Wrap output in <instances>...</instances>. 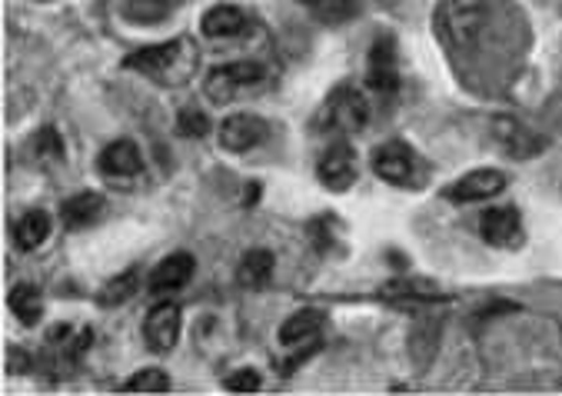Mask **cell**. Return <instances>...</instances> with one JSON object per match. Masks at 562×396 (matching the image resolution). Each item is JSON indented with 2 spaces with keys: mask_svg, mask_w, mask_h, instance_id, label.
<instances>
[{
  "mask_svg": "<svg viewBox=\"0 0 562 396\" xmlns=\"http://www.w3.org/2000/svg\"><path fill=\"white\" fill-rule=\"evenodd\" d=\"M313 14L323 24H340L357 14V0H313Z\"/></svg>",
  "mask_w": 562,
  "mask_h": 396,
  "instance_id": "cell-24",
  "label": "cell"
},
{
  "mask_svg": "<svg viewBox=\"0 0 562 396\" xmlns=\"http://www.w3.org/2000/svg\"><path fill=\"white\" fill-rule=\"evenodd\" d=\"M373 170L380 180L396 186H413L419 180V157L403 140H386L373 150Z\"/></svg>",
  "mask_w": 562,
  "mask_h": 396,
  "instance_id": "cell-5",
  "label": "cell"
},
{
  "mask_svg": "<svg viewBox=\"0 0 562 396\" xmlns=\"http://www.w3.org/2000/svg\"><path fill=\"white\" fill-rule=\"evenodd\" d=\"M480 234L496 250H513L522 244V217L516 207H490L480 220Z\"/></svg>",
  "mask_w": 562,
  "mask_h": 396,
  "instance_id": "cell-11",
  "label": "cell"
},
{
  "mask_svg": "<svg viewBox=\"0 0 562 396\" xmlns=\"http://www.w3.org/2000/svg\"><path fill=\"white\" fill-rule=\"evenodd\" d=\"M316 177L323 180V186H329L333 193H344L357 183V160H353V147L350 140H333L319 163H316Z\"/></svg>",
  "mask_w": 562,
  "mask_h": 396,
  "instance_id": "cell-7",
  "label": "cell"
},
{
  "mask_svg": "<svg viewBox=\"0 0 562 396\" xmlns=\"http://www.w3.org/2000/svg\"><path fill=\"white\" fill-rule=\"evenodd\" d=\"M140 167H144V160H140V147L134 140H114L97 157V170L106 180H127V177L140 173Z\"/></svg>",
  "mask_w": 562,
  "mask_h": 396,
  "instance_id": "cell-14",
  "label": "cell"
},
{
  "mask_svg": "<svg viewBox=\"0 0 562 396\" xmlns=\"http://www.w3.org/2000/svg\"><path fill=\"white\" fill-rule=\"evenodd\" d=\"M367 83L376 93H396L400 90V67H396V41L390 34L376 37L370 47V70Z\"/></svg>",
  "mask_w": 562,
  "mask_h": 396,
  "instance_id": "cell-12",
  "label": "cell"
},
{
  "mask_svg": "<svg viewBox=\"0 0 562 396\" xmlns=\"http://www.w3.org/2000/svg\"><path fill=\"white\" fill-rule=\"evenodd\" d=\"M137 290H140V273L131 267V270L117 273L114 280H106V283L100 286L97 304H100L103 310H110V307H124Z\"/></svg>",
  "mask_w": 562,
  "mask_h": 396,
  "instance_id": "cell-20",
  "label": "cell"
},
{
  "mask_svg": "<svg viewBox=\"0 0 562 396\" xmlns=\"http://www.w3.org/2000/svg\"><path fill=\"white\" fill-rule=\"evenodd\" d=\"M193 267H196L193 253H183V250H180V253L164 257V260L154 267L150 280H147L150 293L164 296V293H177V290H183V286L190 283V276H193Z\"/></svg>",
  "mask_w": 562,
  "mask_h": 396,
  "instance_id": "cell-13",
  "label": "cell"
},
{
  "mask_svg": "<svg viewBox=\"0 0 562 396\" xmlns=\"http://www.w3.org/2000/svg\"><path fill=\"white\" fill-rule=\"evenodd\" d=\"M196 60H200V54H196L193 41L177 37V41H167V44L134 50L131 57H124V67L137 70V73H147L157 83H183V80L193 77Z\"/></svg>",
  "mask_w": 562,
  "mask_h": 396,
  "instance_id": "cell-1",
  "label": "cell"
},
{
  "mask_svg": "<svg viewBox=\"0 0 562 396\" xmlns=\"http://www.w3.org/2000/svg\"><path fill=\"white\" fill-rule=\"evenodd\" d=\"M180 327H183L180 307L170 304V301H164V304H157L147 314V320H144V340H147V347L154 353H170L177 347V340H180Z\"/></svg>",
  "mask_w": 562,
  "mask_h": 396,
  "instance_id": "cell-8",
  "label": "cell"
},
{
  "mask_svg": "<svg viewBox=\"0 0 562 396\" xmlns=\"http://www.w3.org/2000/svg\"><path fill=\"white\" fill-rule=\"evenodd\" d=\"M103 207H106V204H103V196H100V193L83 190V193L70 196V201L60 207V220H64L67 230H83V227H90V224L100 220Z\"/></svg>",
  "mask_w": 562,
  "mask_h": 396,
  "instance_id": "cell-18",
  "label": "cell"
},
{
  "mask_svg": "<svg viewBox=\"0 0 562 396\" xmlns=\"http://www.w3.org/2000/svg\"><path fill=\"white\" fill-rule=\"evenodd\" d=\"M8 307H11V314H14L21 324H27V327L41 324V317H44V293H41V286H34V283H18V286L11 290V296H8Z\"/></svg>",
  "mask_w": 562,
  "mask_h": 396,
  "instance_id": "cell-19",
  "label": "cell"
},
{
  "mask_svg": "<svg viewBox=\"0 0 562 396\" xmlns=\"http://www.w3.org/2000/svg\"><path fill=\"white\" fill-rule=\"evenodd\" d=\"M263 386V380H260V373L257 370H234L231 376H227V389L231 393H257Z\"/></svg>",
  "mask_w": 562,
  "mask_h": 396,
  "instance_id": "cell-26",
  "label": "cell"
},
{
  "mask_svg": "<svg viewBox=\"0 0 562 396\" xmlns=\"http://www.w3.org/2000/svg\"><path fill=\"white\" fill-rule=\"evenodd\" d=\"M493 137L499 144L503 154H509L513 160H529L536 154L546 150V140L536 137L526 124H519L516 117H496L493 121Z\"/></svg>",
  "mask_w": 562,
  "mask_h": 396,
  "instance_id": "cell-10",
  "label": "cell"
},
{
  "mask_svg": "<svg viewBox=\"0 0 562 396\" xmlns=\"http://www.w3.org/2000/svg\"><path fill=\"white\" fill-rule=\"evenodd\" d=\"M273 276V253L270 250H250L240 260V283L260 290Z\"/></svg>",
  "mask_w": 562,
  "mask_h": 396,
  "instance_id": "cell-22",
  "label": "cell"
},
{
  "mask_svg": "<svg viewBox=\"0 0 562 396\" xmlns=\"http://www.w3.org/2000/svg\"><path fill=\"white\" fill-rule=\"evenodd\" d=\"M367 117H370L367 97L357 87H336L326 97V104H323V121L336 134H357V131H363Z\"/></svg>",
  "mask_w": 562,
  "mask_h": 396,
  "instance_id": "cell-4",
  "label": "cell"
},
{
  "mask_svg": "<svg viewBox=\"0 0 562 396\" xmlns=\"http://www.w3.org/2000/svg\"><path fill=\"white\" fill-rule=\"evenodd\" d=\"M267 134H270V124L260 121L257 114H234V117L223 121L220 131H216L220 144L227 147L231 154H247V150L260 147L267 140Z\"/></svg>",
  "mask_w": 562,
  "mask_h": 396,
  "instance_id": "cell-9",
  "label": "cell"
},
{
  "mask_svg": "<svg viewBox=\"0 0 562 396\" xmlns=\"http://www.w3.org/2000/svg\"><path fill=\"white\" fill-rule=\"evenodd\" d=\"M506 190V173L503 170H493V167H483V170H473L460 180H453L442 196L449 204H483V201H493Z\"/></svg>",
  "mask_w": 562,
  "mask_h": 396,
  "instance_id": "cell-6",
  "label": "cell"
},
{
  "mask_svg": "<svg viewBox=\"0 0 562 396\" xmlns=\"http://www.w3.org/2000/svg\"><path fill=\"white\" fill-rule=\"evenodd\" d=\"M380 296L386 304H439V301H446L449 293H442L436 283H429V280H393V283H386L383 290H380Z\"/></svg>",
  "mask_w": 562,
  "mask_h": 396,
  "instance_id": "cell-16",
  "label": "cell"
},
{
  "mask_svg": "<svg viewBox=\"0 0 562 396\" xmlns=\"http://www.w3.org/2000/svg\"><path fill=\"white\" fill-rule=\"evenodd\" d=\"M47 237H50V217L44 211H27L14 224V240H18V250H24V253L37 250Z\"/></svg>",
  "mask_w": 562,
  "mask_h": 396,
  "instance_id": "cell-21",
  "label": "cell"
},
{
  "mask_svg": "<svg viewBox=\"0 0 562 396\" xmlns=\"http://www.w3.org/2000/svg\"><path fill=\"white\" fill-rule=\"evenodd\" d=\"M319 330H323V314L306 307V310H296L293 317L283 320L280 343L286 350H310V347H319Z\"/></svg>",
  "mask_w": 562,
  "mask_h": 396,
  "instance_id": "cell-15",
  "label": "cell"
},
{
  "mask_svg": "<svg viewBox=\"0 0 562 396\" xmlns=\"http://www.w3.org/2000/svg\"><path fill=\"white\" fill-rule=\"evenodd\" d=\"M267 70L254 60H237V64H220L206 73L203 80V93L210 104H231L237 93L263 83Z\"/></svg>",
  "mask_w": 562,
  "mask_h": 396,
  "instance_id": "cell-3",
  "label": "cell"
},
{
  "mask_svg": "<svg viewBox=\"0 0 562 396\" xmlns=\"http://www.w3.org/2000/svg\"><path fill=\"white\" fill-rule=\"evenodd\" d=\"M247 27V14L234 4H216L210 8L203 18H200V31L203 37L210 41H227V37H237L240 31Z\"/></svg>",
  "mask_w": 562,
  "mask_h": 396,
  "instance_id": "cell-17",
  "label": "cell"
},
{
  "mask_svg": "<svg viewBox=\"0 0 562 396\" xmlns=\"http://www.w3.org/2000/svg\"><path fill=\"white\" fill-rule=\"evenodd\" d=\"M177 124H180V134H187V137H206V134H210V121H206V114L196 111V108L180 111Z\"/></svg>",
  "mask_w": 562,
  "mask_h": 396,
  "instance_id": "cell-25",
  "label": "cell"
},
{
  "mask_svg": "<svg viewBox=\"0 0 562 396\" xmlns=\"http://www.w3.org/2000/svg\"><path fill=\"white\" fill-rule=\"evenodd\" d=\"M490 24V0H442L436 27L449 47H473Z\"/></svg>",
  "mask_w": 562,
  "mask_h": 396,
  "instance_id": "cell-2",
  "label": "cell"
},
{
  "mask_svg": "<svg viewBox=\"0 0 562 396\" xmlns=\"http://www.w3.org/2000/svg\"><path fill=\"white\" fill-rule=\"evenodd\" d=\"M167 389H170V376H167L160 366L137 370V373L124 383V393H167Z\"/></svg>",
  "mask_w": 562,
  "mask_h": 396,
  "instance_id": "cell-23",
  "label": "cell"
}]
</instances>
